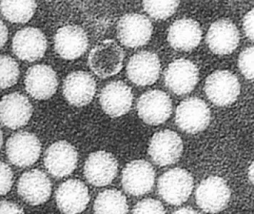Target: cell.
Segmentation results:
<instances>
[{
  "instance_id": "19",
  "label": "cell",
  "mask_w": 254,
  "mask_h": 214,
  "mask_svg": "<svg viewBox=\"0 0 254 214\" xmlns=\"http://www.w3.org/2000/svg\"><path fill=\"white\" fill-rule=\"evenodd\" d=\"M132 90L122 81L107 84L100 93V103L103 111L111 117L125 115L132 106Z\"/></svg>"
},
{
  "instance_id": "2",
  "label": "cell",
  "mask_w": 254,
  "mask_h": 214,
  "mask_svg": "<svg viewBox=\"0 0 254 214\" xmlns=\"http://www.w3.org/2000/svg\"><path fill=\"white\" fill-rule=\"evenodd\" d=\"M157 188L160 197L167 204L181 205L188 201L192 193L193 179L188 170L174 168L162 175Z\"/></svg>"
},
{
  "instance_id": "24",
  "label": "cell",
  "mask_w": 254,
  "mask_h": 214,
  "mask_svg": "<svg viewBox=\"0 0 254 214\" xmlns=\"http://www.w3.org/2000/svg\"><path fill=\"white\" fill-rule=\"evenodd\" d=\"M202 30L196 21L181 19L174 22L169 29L167 40L173 48L178 51H190L199 44Z\"/></svg>"
},
{
  "instance_id": "30",
  "label": "cell",
  "mask_w": 254,
  "mask_h": 214,
  "mask_svg": "<svg viewBox=\"0 0 254 214\" xmlns=\"http://www.w3.org/2000/svg\"><path fill=\"white\" fill-rule=\"evenodd\" d=\"M132 213L135 214H166V211L160 201L154 199H144L136 204L132 209Z\"/></svg>"
},
{
  "instance_id": "13",
  "label": "cell",
  "mask_w": 254,
  "mask_h": 214,
  "mask_svg": "<svg viewBox=\"0 0 254 214\" xmlns=\"http://www.w3.org/2000/svg\"><path fill=\"white\" fill-rule=\"evenodd\" d=\"M160 59L156 53L141 51L132 56L127 67L128 78L137 86H150L160 76Z\"/></svg>"
},
{
  "instance_id": "32",
  "label": "cell",
  "mask_w": 254,
  "mask_h": 214,
  "mask_svg": "<svg viewBox=\"0 0 254 214\" xmlns=\"http://www.w3.org/2000/svg\"><path fill=\"white\" fill-rule=\"evenodd\" d=\"M24 214V211L15 203L9 201H0V214Z\"/></svg>"
},
{
  "instance_id": "4",
  "label": "cell",
  "mask_w": 254,
  "mask_h": 214,
  "mask_svg": "<svg viewBox=\"0 0 254 214\" xmlns=\"http://www.w3.org/2000/svg\"><path fill=\"white\" fill-rule=\"evenodd\" d=\"M204 90L212 103L225 106L236 101L241 92V85L232 72L217 71L206 79Z\"/></svg>"
},
{
  "instance_id": "27",
  "label": "cell",
  "mask_w": 254,
  "mask_h": 214,
  "mask_svg": "<svg viewBox=\"0 0 254 214\" xmlns=\"http://www.w3.org/2000/svg\"><path fill=\"white\" fill-rule=\"evenodd\" d=\"M180 0H143L144 10L156 19H167L178 8Z\"/></svg>"
},
{
  "instance_id": "36",
  "label": "cell",
  "mask_w": 254,
  "mask_h": 214,
  "mask_svg": "<svg viewBox=\"0 0 254 214\" xmlns=\"http://www.w3.org/2000/svg\"><path fill=\"white\" fill-rule=\"evenodd\" d=\"M248 176H249L250 180L254 185V160L250 166L249 170H248Z\"/></svg>"
},
{
  "instance_id": "17",
  "label": "cell",
  "mask_w": 254,
  "mask_h": 214,
  "mask_svg": "<svg viewBox=\"0 0 254 214\" xmlns=\"http://www.w3.org/2000/svg\"><path fill=\"white\" fill-rule=\"evenodd\" d=\"M25 86L34 99H48L57 92L58 78L52 67L43 64L35 65L26 72Z\"/></svg>"
},
{
  "instance_id": "20",
  "label": "cell",
  "mask_w": 254,
  "mask_h": 214,
  "mask_svg": "<svg viewBox=\"0 0 254 214\" xmlns=\"http://www.w3.org/2000/svg\"><path fill=\"white\" fill-rule=\"evenodd\" d=\"M54 47L59 55L65 60L79 58L87 50L88 37L82 28L68 25L58 29L54 38Z\"/></svg>"
},
{
  "instance_id": "22",
  "label": "cell",
  "mask_w": 254,
  "mask_h": 214,
  "mask_svg": "<svg viewBox=\"0 0 254 214\" xmlns=\"http://www.w3.org/2000/svg\"><path fill=\"white\" fill-rule=\"evenodd\" d=\"M96 84L90 74L76 71L67 75L63 86L64 97L70 104L84 106L93 100Z\"/></svg>"
},
{
  "instance_id": "6",
  "label": "cell",
  "mask_w": 254,
  "mask_h": 214,
  "mask_svg": "<svg viewBox=\"0 0 254 214\" xmlns=\"http://www.w3.org/2000/svg\"><path fill=\"white\" fill-rule=\"evenodd\" d=\"M138 115L149 125L163 124L171 115L173 105L170 96L163 91L149 90L138 99Z\"/></svg>"
},
{
  "instance_id": "15",
  "label": "cell",
  "mask_w": 254,
  "mask_h": 214,
  "mask_svg": "<svg viewBox=\"0 0 254 214\" xmlns=\"http://www.w3.org/2000/svg\"><path fill=\"white\" fill-rule=\"evenodd\" d=\"M33 115V106L27 97L19 93L5 95L0 101V121L16 130L26 125Z\"/></svg>"
},
{
  "instance_id": "7",
  "label": "cell",
  "mask_w": 254,
  "mask_h": 214,
  "mask_svg": "<svg viewBox=\"0 0 254 214\" xmlns=\"http://www.w3.org/2000/svg\"><path fill=\"white\" fill-rule=\"evenodd\" d=\"M41 153V143L36 135L29 132L16 133L6 143V154L11 163L19 167L34 164Z\"/></svg>"
},
{
  "instance_id": "33",
  "label": "cell",
  "mask_w": 254,
  "mask_h": 214,
  "mask_svg": "<svg viewBox=\"0 0 254 214\" xmlns=\"http://www.w3.org/2000/svg\"><path fill=\"white\" fill-rule=\"evenodd\" d=\"M244 29L248 37L254 41V9L250 11L244 17Z\"/></svg>"
},
{
  "instance_id": "11",
  "label": "cell",
  "mask_w": 254,
  "mask_h": 214,
  "mask_svg": "<svg viewBox=\"0 0 254 214\" xmlns=\"http://www.w3.org/2000/svg\"><path fill=\"white\" fill-rule=\"evenodd\" d=\"M77 161V151L66 141L54 143L45 152V166L50 174L58 178L71 174Z\"/></svg>"
},
{
  "instance_id": "16",
  "label": "cell",
  "mask_w": 254,
  "mask_h": 214,
  "mask_svg": "<svg viewBox=\"0 0 254 214\" xmlns=\"http://www.w3.org/2000/svg\"><path fill=\"white\" fill-rule=\"evenodd\" d=\"M47 38L34 27L22 29L12 40V51L20 60L33 62L40 60L47 51Z\"/></svg>"
},
{
  "instance_id": "21",
  "label": "cell",
  "mask_w": 254,
  "mask_h": 214,
  "mask_svg": "<svg viewBox=\"0 0 254 214\" xmlns=\"http://www.w3.org/2000/svg\"><path fill=\"white\" fill-rule=\"evenodd\" d=\"M56 201L59 209L64 214H80L89 204V190L80 180H67L57 189Z\"/></svg>"
},
{
  "instance_id": "14",
  "label": "cell",
  "mask_w": 254,
  "mask_h": 214,
  "mask_svg": "<svg viewBox=\"0 0 254 214\" xmlns=\"http://www.w3.org/2000/svg\"><path fill=\"white\" fill-rule=\"evenodd\" d=\"M118 163L110 152L97 151L89 155L84 166V175L92 185H109L117 177Z\"/></svg>"
},
{
  "instance_id": "10",
  "label": "cell",
  "mask_w": 254,
  "mask_h": 214,
  "mask_svg": "<svg viewBox=\"0 0 254 214\" xmlns=\"http://www.w3.org/2000/svg\"><path fill=\"white\" fill-rule=\"evenodd\" d=\"M166 86L175 94H188L199 81V70L193 63L185 59L174 60L164 72Z\"/></svg>"
},
{
  "instance_id": "8",
  "label": "cell",
  "mask_w": 254,
  "mask_h": 214,
  "mask_svg": "<svg viewBox=\"0 0 254 214\" xmlns=\"http://www.w3.org/2000/svg\"><path fill=\"white\" fill-rule=\"evenodd\" d=\"M183 150L184 143L181 137L174 131L165 130L153 135L148 152L156 165L165 166L177 163Z\"/></svg>"
},
{
  "instance_id": "26",
  "label": "cell",
  "mask_w": 254,
  "mask_h": 214,
  "mask_svg": "<svg viewBox=\"0 0 254 214\" xmlns=\"http://www.w3.org/2000/svg\"><path fill=\"white\" fill-rule=\"evenodd\" d=\"M93 209L96 214H127L129 207L125 196L117 190H107L95 200Z\"/></svg>"
},
{
  "instance_id": "5",
  "label": "cell",
  "mask_w": 254,
  "mask_h": 214,
  "mask_svg": "<svg viewBox=\"0 0 254 214\" xmlns=\"http://www.w3.org/2000/svg\"><path fill=\"white\" fill-rule=\"evenodd\" d=\"M153 29L151 22L143 15L127 14L119 20L117 37L126 47L136 48L149 41Z\"/></svg>"
},
{
  "instance_id": "35",
  "label": "cell",
  "mask_w": 254,
  "mask_h": 214,
  "mask_svg": "<svg viewBox=\"0 0 254 214\" xmlns=\"http://www.w3.org/2000/svg\"><path fill=\"white\" fill-rule=\"evenodd\" d=\"M174 214H197V212H196V211H194V210L191 208H181V209L177 210V211L174 212Z\"/></svg>"
},
{
  "instance_id": "1",
  "label": "cell",
  "mask_w": 254,
  "mask_h": 214,
  "mask_svg": "<svg viewBox=\"0 0 254 214\" xmlns=\"http://www.w3.org/2000/svg\"><path fill=\"white\" fill-rule=\"evenodd\" d=\"M124 52L114 40L100 42L89 53V66L91 71L102 79L110 77L122 70Z\"/></svg>"
},
{
  "instance_id": "3",
  "label": "cell",
  "mask_w": 254,
  "mask_h": 214,
  "mask_svg": "<svg viewBox=\"0 0 254 214\" xmlns=\"http://www.w3.org/2000/svg\"><path fill=\"white\" fill-rule=\"evenodd\" d=\"M210 110L203 100L188 98L177 106L175 121L179 128L188 134L204 131L210 121Z\"/></svg>"
},
{
  "instance_id": "12",
  "label": "cell",
  "mask_w": 254,
  "mask_h": 214,
  "mask_svg": "<svg viewBox=\"0 0 254 214\" xmlns=\"http://www.w3.org/2000/svg\"><path fill=\"white\" fill-rule=\"evenodd\" d=\"M155 176L154 169L149 162L143 159L133 160L123 171V187L130 195H144L153 188Z\"/></svg>"
},
{
  "instance_id": "18",
  "label": "cell",
  "mask_w": 254,
  "mask_h": 214,
  "mask_svg": "<svg viewBox=\"0 0 254 214\" xmlns=\"http://www.w3.org/2000/svg\"><path fill=\"white\" fill-rule=\"evenodd\" d=\"M17 188L21 197L33 206L47 202L52 193L50 179L46 173L36 169L29 170L21 176Z\"/></svg>"
},
{
  "instance_id": "23",
  "label": "cell",
  "mask_w": 254,
  "mask_h": 214,
  "mask_svg": "<svg viewBox=\"0 0 254 214\" xmlns=\"http://www.w3.org/2000/svg\"><path fill=\"white\" fill-rule=\"evenodd\" d=\"M240 34L237 26L228 19L213 22L208 30L206 43L213 53L227 55L238 47Z\"/></svg>"
},
{
  "instance_id": "9",
  "label": "cell",
  "mask_w": 254,
  "mask_h": 214,
  "mask_svg": "<svg viewBox=\"0 0 254 214\" xmlns=\"http://www.w3.org/2000/svg\"><path fill=\"white\" fill-rule=\"evenodd\" d=\"M230 198V189L225 180L220 177H208L201 182L196 189V204L205 212L218 213L223 211Z\"/></svg>"
},
{
  "instance_id": "34",
  "label": "cell",
  "mask_w": 254,
  "mask_h": 214,
  "mask_svg": "<svg viewBox=\"0 0 254 214\" xmlns=\"http://www.w3.org/2000/svg\"><path fill=\"white\" fill-rule=\"evenodd\" d=\"M9 36V32L4 22L0 19V48L3 47Z\"/></svg>"
},
{
  "instance_id": "25",
  "label": "cell",
  "mask_w": 254,
  "mask_h": 214,
  "mask_svg": "<svg viewBox=\"0 0 254 214\" xmlns=\"http://www.w3.org/2000/svg\"><path fill=\"white\" fill-rule=\"evenodd\" d=\"M36 9V0H1L2 16L14 23H25L30 20Z\"/></svg>"
},
{
  "instance_id": "31",
  "label": "cell",
  "mask_w": 254,
  "mask_h": 214,
  "mask_svg": "<svg viewBox=\"0 0 254 214\" xmlns=\"http://www.w3.org/2000/svg\"><path fill=\"white\" fill-rule=\"evenodd\" d=\"M13 180L12 170L6 163L0 162V196L5 195L11 190Z\"/></svg>"
},
{
  "instance_id": "37",
  "label": "cell",
  "mask_w": 254,
  "mask_h": 214,
  "mask_svg": "<svg viewBox=\"0 0 254 214\" xmlns=\"http://www.w3.org/2000/svg\"><path fill=\"white\" fill-rule=\"evenodd\" d=\"M2 142H3V136H2V131L0 130V149L2 147Z\"/></svg>"
},
{
  "instance_id": "29",
  "label": "cell",
  "mask_w": 254,
  "mask_h": 214,
  "mask_svg": "<svg viewBox=\"0 0 254 214\" xmlns=\"http://www.w3.org/2000/svg\"><path fill=\"white\" fill-rule=\"evenodd\" d=\"M238 65L242 73L251 80H254V47L246 49L239 57Z\"/></svg>"
},
{
  "instance_id": "28",
  "label": "cell",
  "mask_w": 254,
  "mask_h": 214,
  "mask_svg": "<svg viewBox=\"0 0 254 214\" xmlns=\"http://www.w3.org/2000/svg\"><path fill=\"white\" fill-rule=\"evenodd\" d=\"M19 65L12 57L0 55V89L11 87L17 82Z\"/></svg>"
}]
</instances>
